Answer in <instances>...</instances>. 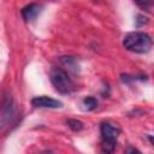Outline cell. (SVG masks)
Returning <instances> with one entry per match:
<instances>
[{"instance_id": "cell-1", "label": "cell", "mask_w": 154, "mask_h": 154, "mask_svg": "<svg viewBox=\"0 0 154 154\" xmlns=\"http://www.w3.org/2000/svg\"><path fill=\"white\" fill-rule=\"evenodd\" d=\"M153 45L152 37L143 31H132L124 36L123 46L135 53H147L150 51Z\"/></svg>"}, {"instance_id": "cell-2", "label": "cell", "mask_w": 154, "mask_h": 154, "mask_svg": "<svg viewBox=\"0 0 154 154\" xmlns=\"http://www.w3.org/2000/svg\"><path fill=\"white\" fill-rule=\"evenodd\" d=\"M51 82L60 94H69L73 90V82L69 73L63 69H53L51 71Z\"/></svg>"}, {"instance_id": "cell-3", "label": "cell", "mask_w": 154, "mask_h": 154, "mask_svg": "<svg viewBox=\"0 0 154 154\" xmlns=\"http://www.w3.org/2000/svg\"><path fill=\"white\" fill-rule=\"evenodd\" d=\"M100 131H101V136H102L103 148L107 152H112L117 144V140L120 134V130L117 126H114L113 124H111L108 122H103L100 126Z\"/></svg>"}, {"instance_id": "cell-4", "label": "cell", "mask_w": 154, "mask_h": 154, "mask_svg": "<svg viewBox=\"0 0 154 154\" xmlns=\"http://www.w3.org/2000/svg\"><path fill=\"white\" fill-rule=\"evenodd\" d=\"M31 105L37 108H60L63 107V102L59 100H55L53 97L41 95V96H35L31 100Z\"/></svg>"}, {"instance_id": "cell-5", "label": "cell", "mask_w": 154, "mask_h": 154, "mask_svg": "<svg viewBox=\"0 0 154 154\" xmlns=\"http://www.w3.org/2000/svg\"><path fill=\"white\" fill-rule=\"evenodd\" d=\"M16 120H17V109H16L12 100L10 99L5 103V109L1 116V122H2V124H5L4 126H8V125H13L16 123Z\"/></svg>"}, {"instance_id": "cell-6", "label": "cell", "mask_w": 154, "mask_h": 154, "mask_svg": "<svg viewBox=\"0 0 154 154\" xmlns=\"http://www.w3.org/2000/svg\"><path fill=\"white\" fill-rule=\"evenodd\" d=\"M41 11H42V5L32 2V4H29L22 8V16H23L24 20L31 22L41 13Z\"/></svg>"}, {"instance_id": "cell-7", "label": "cell", "mask_w": 154, "mask_h": 154, "mask_svg": "<svg viewBox=\"0 0 154 154\" xmlns=\"http://www.w3.org/2000/svg\"><path fill=\"white\" fill-rule=\"evenodd\" d=\"M61 63L69 69V70H71V71H73V72H76L77 71V61L75 60V58H72V57H61Z\"/></svg>"}, {"instance_id": "cell-8", "label": "cell", "mask_w": 154, "mask_h": 154, "mask_svg": "<svg viewBox=\"0 0 154 154\" xmlns=\"http://www.w3.org/2000/svg\"><path fill=\"white\" fill-rule=\"evenodd\" d=\"M83 106L87 111H93L97 107V100L94 96H87L83 99Z\"/></svg>"}, {"instance_id": "cell-9", "label": "cell", "mask_w": 154, "mask_h": 154, "mask_svg": "<svg viewBox=\"0 0 154 154\" xmlns=\"http://www.w3.org/2000/svg\"><path fill=\"white\" fill-rule=\"evenodd\" d=\"M67 125L72 131H81L83 129V123L81 120H77V119H69Z\"/></svg>"}, {"instance_id": "cell-10", "label": "cell", "mask_w": 154, "mask_h": 154, "mask_svg": "<svg viewBox=\"0 0 154 154\" xmlns=\"http://www.w3.org/2000/svg\"><path fill=\"white\" fill-rule=\"evenodd\" d=\"M125 154H142V153H141L138 149L134 148V147H129V148H126Z\"/></svg>"}, {"instance_id": "cell-11", "label": "cell", "mask_w": 154, "mask_h": 154, "mask_svg": "<svg viewBox=\"0 0 154 154\" xmlns=\"http://www.w3.org/2000/svg\"><path fill=\"white\" fill-rule=\"evenodd\" d=\"M103 154H108V153H103Z\"/></svg>"}]
</instances>
